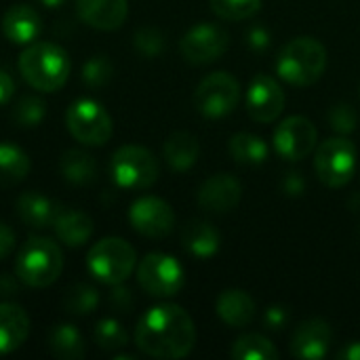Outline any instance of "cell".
Segmentation results:
<instances>
[{"label":"cell","instance_id":"cell-1","mask_svg":"<svg viewBox=\"0 0 360 360\" xmlns=\"http://www.w3.org/2000/svg\"><path fill=\"white\" fill-rule=\"evenodd\" d=\"M194 321L181 306L175 304L150 308L135 327V346L152 359H186L194 350Z\"/></svg>","mask_w":360,"mask_h":360},{"label":"cell","instance_id":"cell-2","mask_svg":"<svg viewBox=\"0 0 360 360\" xmlns=\"http://www.w3.org/2000/svg\"><path fill=\"white\" fill-rule=\"evenodd\" d=\"M19 72L32 89L55 93L70 78V57L55 42L34 40L19 55Z\"/></svg>","mask_w":360,"mask_h":360},{"label":"cell","instance_id":"cell-3","mask_svg":"<svg viewBox=\"0 0 360 360\" xmlns=\"http://www.w3.org/2000/svg\"><path fill=\"white\" fill-rule=\"evenodd\" d=\"M325 70L327 49L312 36H297L289 40L276 57L278 76L293 86L314 84L325 74Z\"/></svg>","mask_w":360,"mask_h":360},{"label":"cell","instance_id":"cell-4","mask_svg":"<svg viewBox=\"0 0 360 360\" xmlns=\"http://www.w3.org/2000/svg\"><path fill=\"white\" fill-rule=\"evenodd\" d=\"M63 272L61 247L44 236H32L17 253L15 276L30 289L51 287Z\"/></svg>","mask_w":360,"mask_h":360},{"label":"cell","instance_id":"cell-5","mask_svg":"<svg viewBox=\"0 0 360 360\" xmlns=\"http://www.w3.org/2000/svg\"><path fill=\"white\" fill-rule=\"evenodd\" d=\"M86 268L93 278L103 285L124 283L137 268V253L131 243L118 236H108L95 243L86 253Z\"/></svg>","mask_w":360,"mask_h":360},{"label":"cell","instance_id":"cell-6","mask_svg":"<svg viewBox=\"0 0 360 360\" xmlns=\"http://www.w3.org/2000/svg\"><path fill=\"white\" fill-rule=\"evenodd\" d=\"M110 175L122 190H146L158 181L160 167L156 156L143 146H122L112 154Z\"/></svg>","mask_w":360,"mask_h":360},{"label":"cell","instance_id":"cell-7","mask_svg":"<svg viewBox=\"0 0 360 360\" xmlns=\"http://www.w3.org/2000/svg\"><path fill=\"white\" fill-rule=\"evenodd\" d=\"M359 167L356 146L348 137H329L314 152V171L327 188H344Z\"/></svg>","mask_w":360,"mask_h":360},{"label":"cell","instance_id":"cell-8","mask_svg":"<svg viewBox=\"0 0 360 360\" xmlns=\"http://www.w3.org/2000/svg\"><path fill=\"white\" fill-rule=\"evenodd\" d=\"M68 133L82 146H105L112 139L114 122L108 110L95 99H76L65 112Z\"/></svg>","mask_w":360,"mask_h":360},{"label":"cell","instance_id":"cell-9","mask_svg":"<svg viewBox=\"0 0 360 360\" xmlns=\"http://www.w3.org/2000/svg\"><path fill=\"white\" fill-rule=\"evenodd\" d=\"M240 84L230 72H213L194 91V108L205 118H224L240 103Z\"/></svg>","mask_w":360,"mask_h":360},{"label":"cell","instance_id":"cell-10","mask_svg":"<svg viewBox=\"0 0 360 360\" xmlns=\"http://www.w3.org/2000/svg\"><path fill=\"white\" fill-rule=\"evenodd\" d=\"M137 283L152 297H173L186 285L181 264L167 253H148L137 266Z\"/></svg>","mask_w":360,"mask_h":360},{"label":"cell","instance_id":"cell-11","mask_svg":"<svg viewBox=\"0 0 360 360\" xmlns=\"http://www.w3.org/2000/svg\"><path fill=\"white\" fill-rule=\"evenodd\" d=\"M230 46V34L217 23H198L190 27L181 40L179 51L188 63L207 65L217 61Z\"/></svg>","mask_w":360,"mask_h":360},{"label":"cell","instance_id":"cell-12","mask_svg":"<svg viewBox=\"0 0 360 360\" xmlns=\"http://www.w3.org/2000/svg\"><path fill=\"white\" fill-rule=\"evenodd\" d=\"M272 139H274V150L281 158L300 162L314 152L319 141V131L310 118L289 116L276 127Z\"/></svg>","mask_w":360,"mask_h":360},{"label":"cell","instance_id":"cell-13","mask_svg":"<svg viewBox=\"0 0 360 360\" xmlns=\"http://www.w3.org/2000/svg\"><path fill=\"white\" fill-rule=\"evenodd\" d=\"M285 91L281 86V82L268 74H257L247 93H245V110L247 114L262 124L274 122L283 110H285Z\"/></svg>","mask_w":360,"mask_h":360},{"label":"cell","instance_id":"cell-14","mask_svg":"<svg viewBox=\"0 0 360 360\" xmlns=\"http://www.w3.org/2000/svg\"><path fill=\"white\" fill-rule=\"evenodd\" d=\"M131 228L146 238H165L173 232L175 213L171 205L158 196H141L129 209Z\"/></svg>","mask_w":360,"mask_h":360},{"label":"cell","instance_id":"cell-15","mask_svg":"<svg viewBox=\"0 0 360 360\" xmlns=\"http://www.w3.org/2000/svg\"><path fill=\"white\" fill-rule=\"evenodd\" d=\"M198 207L213 215L232 213L243 200V184L232 173H215L198 188Z\"/></svg>","mask_w":360,"mask_h":360},{"label":"cell","instance_id":"cell-16","mask_svg":"<svg viewBox=\"0 0 360 360\" xmlns=\"http://www.w3.org/2000/svg\"><path fill=\"white\" fill-rule=\"evenodd\" d=\"M333 342V331L327 321L310 319L295 327L291 335V354L304 360H321L327 356Z\"/></svg>","mask_w":360,"mask_h":360},{"label":"cell","instance_id":"cell-17","mask_svg":"<svg viewBox=\"0 0 360 360\" xmlns=\"http://www.w3.org/2000/svg\"><path fill=\"white\" fill-rule=\"evenodd\" d=\"M78 17L93 30H118L129 15L127 0H76Z\"/></svg>","mask_w":360,"mask_h":360},{"label":"cell","instance_id":"cell-18","mask_svg":"<svg viewBox=\"0 0 360 360\" xmlns=\"http://www.w3.org/2000/svg\"><path fill=\"white\" fill-rule=\"evenodd\" d=\"M2 34L13 44H30L34 42L42 32V19L38 11L25 2L8 6V11L2 15Z\"/></svg>","mask_w":360,"mask_h":360},{"label":"cell","instance_id":"cell-19","mask_svg":"<svg viewBox=\"0 0 360 360\" xmlns=\"http://www.w3.org/2000/svg\"><path fill=\"white\" fill-rule=\"evenodd\" d=\"M61 205L40 192H23L15 202V211L19 219L32 230L53 228L57 215L61 213Z\"/></svg>","mask_w":360,"mask_h":360},{"label":"cell","instance_id":"cell-20","mask_svg":"<svg viewBox=\"0 0 360 360\" xmlns=\"http://www.w3.org/2000/svg\"><path fill=\"white\" fill-rule=\"evenodd\" d=\"M215 310H217V316L221 319V323H226L232 329H243V327L251 325L257 316L255 300L243 289L224 291L217 297Z\"/></svg>","mask_w":360,"mask_h":360},{"label":"cell","instance_id":"cell-21","mask_svg":"<svg viewBox=\"0 0 360 360\" xmlns=\"http://www.w3.org/2000/svg\"><path fill=\"white\" fill-rule=\"evenodd\" d=\"M30 335V316L17 304H0V354L19 350Z\"/></svg>","mask_w":360,"mask_h":360},{"label":"cell","instance_id":"cell-22","mask_svg":"<svg viewBox=\"0 0 360 360\" xmlns=\"http://www.w3.org/2000/svg\"><path fill=\"white\" fill-rule=\"evenodd\" d=\"M53 230L61 245H65L70 249H78L91 240V236L95 232V224H93L91 215L84 211L61 209V213L57 215V219L53 224Z\"/></svg>","mask_w":360,"mask_h":360},{"label":"cell","instance_id":"cell-23","mask_svg":"<svg viewBox=\"0 0 360 360\" xmlns=\"http://www.w3.org/2000/svg\"><path fill=\"white\" fill-rule=\"evenodd\" d=\"M181 245L190 255L198 259H209L219 251L221 236L213 224L205 219H192L181 230Z\"/></svg>","mask_w":360,"mask_h":360},{"label":"cell","instance_id":"cell-24","mask_svg":"<svg viewBox=\"0 0 360 360\" xmlns=\"http://www.w3.org/2000/svg\"><path fill=\"white\" fill-rule=\"evenodd\" d=\"M198 154H200L198 139L188 131L171 133L165 141V148H162V156H165L167 165L179 173L192 169L198 160Z\"/></svg>","mask_w":360,"mask_h":360},{"label":"cell","instance_id":"cell-25","mask_svg":"<svg viewBox=\"0 0 360 360\" xmlns=\"http://www.w3.org/2000/svg\"><path fill=\"white\" fill-rule=\"evenodd\" d=\"M46 348L59 360H80L86 354V344L82 333L70 323H59L49 331Z\"/></svg>","mask_w":360,"mask_h":360},{"label":"cell","instance_id":"cell-26","mask_svg":"<svg viewBox=\"0 0 360 360\" xmlns=\"http://www.w3.org/2000/svg\"><path fill=\"white\" fill-rule=\"evenodd\" d=\"M59 171L65 181H70L74 186H86V184L95 181L97 162L84 150H68V152H63V156L59 160Z\"/></svg>","mask_w":360,"mask_h":360},{"label":"cell","instance_id":"cell-27","mask_svg":"<svg viewBox=\"0 0 360 360\" xmlns=\"http://www.w3.org/2000/svg\"><path fill=\"white\" fill-rule=\"evenodd\" d=\"M30 169H32V160L21 148L6 143V141L0 143V186L2 188L21 184L27 177Z\"/></svg>","mask_w":360,"mask_h":360},{"label":"cell","instance_id":"cell-28","mask_svg":"<svg viewBox=\"0 0 360 360\" xmlns=\"http://www.w3.org/2000/svg\"><path fill=\"white\" fill-rule=\"evenodd\" d=\"M228 152L238 165H264L268 160V143L253 133H236L230 137Z\"/></svg>","mask_w":360,"mask_h":360},{"label":"cell","instance_id":"cell-29","mask_svg":"<svg viewBox=\"0 0 360 360\" xmlns=\"http://www.w3.org/2000/svg\"><path fill=\"white\" fill-rule=\"evenodd\" d=\"M232 359L236 360H276L278 350L266 335L247 333L238 338L232 346Z\"/></svg>","mask_w":360,"mask_h":360},{"label":"cell","instance_id":"cell-30","mask_svg":"<svg viewBox=\"0 0 360 360\" xmlns=\"http://www.w3.org/2000/svg\"><path fill=\"white\" fill-rule=\"evenodd\" d=\"M63 310L74 316H86L99 306V293L86 283H74L63 295Z\"/></svg>","mask_w":360,"mask_h":360},{"label":"cell","instance_id":"cell-31","mask_svg":"<svg viewBox=\"0 0 360 360\" xmlns=\"http://www.w3.org/2000/svg\"><path fill=\"white\" fill-rule=\"evenodd\" d=\"M13 120L21 129H34L38 127L46 116V103L38 95H23L13 105Z\"/></svg>","mask_w":360,"mask_h":360},{"label":"cell","instance_id":"cell-32","mask_svg":"<svg viewBox=\"0 0 360 360\" xmlns=\"http://www.w3.org/2000/svg\"><path fill=\"white\" fill-rule=\"evenodd\" d=\"M93 335H95V344L105 352L120 350L129 344V333L124 331V327L116 319H101L95 325Z\"/></svg>","mask_w":360,"mask_h":360},{"label":"cell","instance_id":"cell-33","mask_svg":"<svg viewBox=\"0 0 360 360\" xmlns=\"http://www.w3.org/2000/svg\"><path fill=\"white\" fill-rule=\"evenodd\" d=\"M209 4L211 11L226 21L251 19L262 8V0H209Z\"/></svg>","mask_w":360,"mask_h":360},{"label":"cell","instance_id":"cell-34","mask_svg":"<svg viewBox=\"0 0 360 360\" xmlns=\"http://www.w3.org/2000/svg\"><path fill=\"white\" fill-rule=\"evenodd\" d=\"M114 76V65L105 55H93L91 59L84 61L82 72H80V80L89 86V89H101L105 86Z\"/></svg>","mask_w":360,"mask_h":360},{"label":"cell","instance_id":"cell-35","mask_svg":"<svg viewBox=\"0 0 360 360\" xmlns=\"http://www.w3.org/2000/svg\"><path fill=\"white\" fill-rule=\"evenodd\" d=\"M133 46L146 59H154L165 51V34L158 27H152V25L139 27L135 32V36H133Z\"/></svg>","mask_w":360,"mask_h":360},{"label":"cell","instance_id":"cell-36","mask_svg":"<svg viewBox=\"0 0 360 360\" xmlns=\"http://www.w3.org/2000/svg\"><path fill=\"white\" fill-rule=\"evenodd\" d=\"M327 120L329 127L340 133V135H348L356 129V110L350 103H335L329 112H327Z\"/></svg>","mask_w":360,"mask_h":360},{"label":"cell","instance_id":"cell-37","mask_svg":"<svg viewBox=\"0 0 360 360\" xmlns=\"http://www.w3.org/2000/svg\"><path fill=\"white\" fill-rule=\"evenodd\" d=\"M108 302H110V308L114 312H118V314H129L135 308V297H133L131 289L124 287V283L112 285V291L108 295Z\"/></svg>","mask_w":360,"mask_h":360},{"label":"cell","instance_id":"cell-38","mask_svg":"<svg viewBox=\"0 0 360 360\" xmlns=\"http://www.w3.org/2000/svg\"><path fill=\"white\" fill-rule=\"evenodd\" d=\"M289 319L291 314L285 306H270L264 312V327L270 331H283L289 325Z\"/></svg>","mask_w":360,"mask_h":360},{"label":"cell","instance_id":"cell-39","mask_svg":"<svg viewBox=\"0 0 360 360\" xmlns=\"http://www.w3.org/2000/svg\"><path fill=\"white\" fill-rule=\"evenodd\" d=\"M247 44L251 51H266L270 44H272V38H270V32L264 27V25H253L249 27L247 32Z\"/></svg>","mask_w":360,"mask_h":360},{"label":"cell","instance_id":"cell-40","mask_svg":"<svg viewBox=\"0 0 360 360\" xmlns=\"http://www.w3.org/2000/svg\"><path fill=\"white\" fill-rule=\"evenodd\" d=\"M15 245H17V234L13 232L11 226L0 221V262L8 259L13 255Z\"/></svg>","mask_w":360,"mask_h":360},{"label":"cell","instance_id":"cell-41","mask_svg":"<svg viewBox=\"0 0 360 360\" xmlns=\"http://www.w3.org/2000/svg\"><path fill=\"white\" fill-rule=\"evenodd\" d=\"M304 190H306V179H304V175L300 171H291V173L285 175V179H283V192L287 196L297 198V196L304 194Z\"/></svg>","mask_w":360,"mask_h":360},{"label":"cell","instance_id":"cell-42","mask_svg":"<svg viewBox=\"0 0 360 360\" xmlns=\"http://www.w3.org/2000/svg\"><path fill=\"white\" fill-rule=\"evenodd\" d=\"M13 95H15V80L4 70H0V105L8 103Z\"/></svg>","mask_w":360,"mask_h":360},{"label":"cell","instance_id":"cell-43","mask_svg":"<svg viewBox=\"0 0 360 360\" xmlns=\"http://www.w3.org/2000/svg\"><path fill=\"white\" fill-rule=\"evenodd\" d=\"M17 281L13 276H8V274H0V297L15 295L17 293Z\"/></svg>","mask_w":360,"mask_h":360},{"label":"cell","instance_id":"cell-44","mask_svg":"<svg viewBox=\"0 0 360 360\" xmlns=\"http://www.w3.org/2000/svg\"><path fill=\"white\" fill-rule=\"evenodd\" d=\"M340 360H360V342H348L340 352H338Z\"/></svg>","mask_w":360,"mask_h":360},{"label":"cell","instance_id":"cell-45","mask_svg":"<svg viewBox=\"0 0 360 360\" xmlns=\"http://www.w3.org/2000/svg\"><path fill=\"white\" fill-rule=\"evenodd\" d=\"M42 6H46V8H59L65 0H38Z\"/></svg>","mask_w":360,"mask_h":360}]
</instances>
